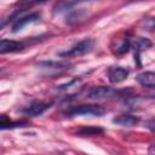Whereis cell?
Here are the masks:
<instances>
[{"label":"cell","mask_w":155,"mask_h":155,"mask_svg":"<svg viewBox=\"0 0 155 155\" xmlns=\"http://www.w3.org/2000/svg\"><path fill=\"white\" fill-rule=\"evenodd\" d=\"M93 46H94V40L91 38H86V39L76 42L75 45H73L67 51L59 52L58 54L61 57H80V56H84V54L91 52Z\"/></svg>","instance_id":"obj_1"},{"label":"cell","mask_w":155,"mask_h":155,"mask_svg":"<svg viewBox=\"0 0 155 155\" xmlns=\"http://www.w3.org/2000/svg\"><path fill=\"white\" fill-rule=\"evenodd\" d=\"M105 109L97 104H88V105H79L73 107L65 111L69 116H79V115H87V116H102L105 114Z\"/></svg>","instance_id":"obj_2"},{"label":"cell","mask_w":155,"mask_h":155,"mask_svg":"<svg viewBox=\"0 0 155 155\" xmlns=\"http://www.w3.org/2000/svg\"><path fill=\"white\" fill-rule=\"evenodd\" d=\"M124 92L126 91H119L109 86H97V87L91 88L87 92V98L92 101H102V99H109V98L116 97Z\"/></svg>","instance_id":"obj_3"},{"label":"cell","mask_w":155,"mask_h":155,"mask_svg":"<svg viewBox=\"0 0 155 155\" xmlns=\"http://www.w3.org/2000/svg\"><path fill=\"white\" fill-rule=\"evenodd\" d=\"M40 13L38 12H31L29 15H25V16H21L16 19L15 24L12 25V31L13 33H17L18 30H21L22 28H24L27 24H31V23H35L40 19Z\"/></svg>","instance_id":"obj_4"},{"label":"cell","mask_w":155,"mask_h":155,"mask_svg":"<svg viewBox=\"0 0 155 155\" xmlns=\"http://www.w3.org/2000/svg\"><path fill=\"white\" fill-rule=\"evenodd\" d=\"M27 42L24 41H17V40H7L2 39L0 41V52L7 53V52H17L23 48H25Z\"/></svg>","instance_id":"obj_5"},{"label":"cell","mask_w":155,"mask_h":155,"mask_svg":"<svg viewBox=\"0 0 155 155\" xmlns=\"http://www.w3.org/2000/svg\"><path fill=\"white\" fill-rule=\"evenodd\" d=\"M128 74H130V70L124 67H113V68H109L108 70V78L113 84H119L124 81L128 76Z\"/></svg>","instance_id":"obj_6"},{"label":"cell","mask_w":155,"mask_h":155,"mask_svg":"<svg viewBox=\"0 0 155 155\" xmlns=\"http://www.w3.org/2000/svg\"><path fill=\"white\" fill-rule=\"evenodd\" d=\"M51 105V102H41V101H35L33 102L25 110L24 114L28 116H38L45 113Z\"/></svg>","instance_id":"obj_7"},{"label":"cell","mask_w":155,"mask_h":155,"mask_svg":"<svg viewBox=\"0 0 155 155\" xmlns=\"http://www.w3.org/2000/svg\"><path fill=\"white\" fill-rule=\"evenodd\" d=\"M38 67H40L44 70L53 71V73H62L67 69H69L70 64L69 63H64V62H54V61H48V62H40L38 64Z\"/></svg>","instance_id":"obj_8"},{"label":"cell","mask_w":155,"mask_h":155,"mask_svg":"<svg viewBox=\"0 0 155 155\" xmlns=\"http://www.w3.org/2000/svg\"><path fill=\"white\" fill-rule=\"evenodd\" d=\"M136 80L147 88H153L155 87V73L154 71H143L137 75Z\"/></svg>","instance_id":"obj_9"},{"label":"cell","mask_w":155,"mask_h":155,"mask_svg":"<svg viewBox=\"0 0 155 155\" xmlns=\"http://www.w3.org/2000/svg\"><path fill=\"white\" fill-rule=\"evenodd\" d=\"M113 122L116 124V125H120L122 127H132V126H136L139 122V119L137 116H133V115L124 114V115H119V116L114 117Z\"/></svg>","instance_id":"obj_10"},{"label":"cell","mask_w":155,"mask_h":155,"mask_svg":"<svg viewBox=\"0 0 155 155\" xmlns=\"http://www.w3.org/2000/svg\"><path fill=\"white\" fill-rule=\"evenodd\" d=\"M87 16V11L85 8H78V10H71L67 15V23L68 24H75L81 21Z\"/></svg>","instance_id":"obj_11"},{"label":"cell","mask_w":155,"mask_h":155,"mask_svg":"<svg viewBox=\"0 0 155 155\" xmlns=\"http://www.w3.org/2000/svg\"><path fill=\"white\" fill-rule=\"evenodd\" d=\"M150 46H151V41L149 39H147V38H137L134 40V42H133V48L137 52V58H138V54L142 51L149 48Z\"/></svg>","instance_id":"obj_12"},{"label":"cell","mask_w":155,"mask_h":155,"mask_svg":"<svg viewBox=\"0 0 155 155\" xmlns=\"http://www.w3.org/2000/svg\"><path fill=\"white\" fill-rule=\"evenodd\" d=\"M103 132L104 130L102 127H96V126H84L76 131L79 136H97Z\"/></svg>","instance_id":"obj_13"},{"label":"cell","mask_w":155,"mask_h":155,"mask_svg":"<svg viewBox=\"0 0 155 155\" xmlns=\"http://www.w3.org/2000/svg\"><path fill=\"white\" fill-rule=\"evenodd\" d=\"M1 130H6V128H13V127H23V126H25L27 125V122L25 121H16V122H13V121H11L10 119H7L5 115H2L1 116Z\"/></svg>","instance_id":"obj_14"},{"label":"cell","mask_w":155,"mask_h":155,"mask_svg":"<svg viewBox=\"0 0 155 155\" xmlns=\"http://www.w3.org/2000/svg\"><path fill=\"white\" fill-rule=\"evenodd\" d=\"M130 47H131L130 40L126 38V39H121V40L117 42V45L115 46V48H113V50H114V52H115L116 54H124V53H126V52L130 50Z\"/></svg>","instance_id":"obj_15"},{"label":"cell","mask_w":155,"mask_h":155,"mask_svg":"<svg viewBox=\"0 0 155 155\" xmlns=\"http://www.w3.org/2000/svg\"><path fill=\"white\" fill-rule=\"evenodd\" d=\"M78 5V2H68V1H63V2H58L54 6V12H63L67 10H70L73 6Z\"/></svg>","instance_id":"obj_16"},{"label":"cell","mask_w":155,"mask_h":155,"mask_svg":"<svg viewBox=\"0 0 155 155\" xmlns=\"http://www.w3.org/2000/svg\"><path fill=\"white\" fill-rule=\"evenodd\" d=\"M144 27L148 30H155V17H148L144 19Z\"/></svg>","instance_id":"obj_17"},{"label":"cell","mask_w":155,"mask_h":155,"mask_svg":"<svg viewBox=\"0 0 155 155\" xmlns=\"http://www.w3.org/2000/svg\"><path fill=\"white\" fill-rule=\"evenodd\" d=\"M145 125H147V128H148V130H150L151 132L155 133V119H150V120H148Z\"/></svg>","instance_id":"obj_18"},{"label":"cell","mask_w":155,"mask_h":155,"mask_svg":"<svg viewBox=\"0 0 155 155\" xmlns=\"http://www.w3.org/2000/svg\"><path fill=\"white\" fill-rule=\"evenodd\" d=\"M149 96H150L151 98H155V87L150 88V93H149Z\"/></svg>","instance_id":"obj_19"}]
</instances>
